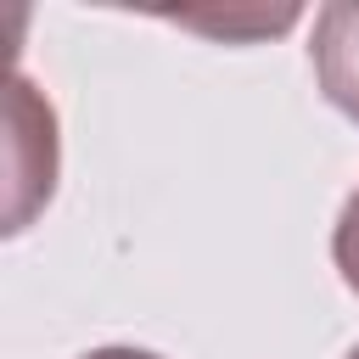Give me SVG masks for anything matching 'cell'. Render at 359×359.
<instances>
[{
    "mask_svg": "<svg viewBox=\"0 0 359 359\" xmlns=\"http://www.w3.org/2000/svg\"><path fill=\"white\" fill-rule=\"evenodd\" d=\"M84 359H157V353H146V348H95Z\"/></svg>",
    "mask_w": 359,
    "mask_h": 359,
    "instance_id": "obj_3",
    "label": "cell"
},
{
    "mask_svg": "<svg viewBox=\"0 0 359 359\" xmlns=\"http://www.w3.org/2000/svg\"><path fill=\"white\" fill-rule=\"evenodd\" d=\"M331 252H337L342 280L359 292V191L348 196V208H342V219H337V241H331Z\"/></svg>",
    "mask_w": 359,
    "mask_h": 359,
    "instance_id": "obj_2",
    "label": "cell"
},
{
    "mask_svg": "<svg viewBox=\"0 0 359 359\" xmlns=\"http://www.w3.org/2000/svg\"><path fill=\"white\" fill-rule=\"evenodd\" d=\"M309 50H314V73L331 107H342L359 123V6H325Z\"/></svg>",
    "mask_w": 359,
    "mask_h": 359,
    "instance_id": "obj_1",
    "label": "cell"
},
{
    "mask_svg": "<svg viewBox=\"0 0 359 359\" xmlns=\"http://www.w3.org/2000/svg\"><path fill=\"white\" fill-rule=\"evenodd\" d=\"M348 359H359V348H353V353H348Z\"/></svg>",
    "mask_w": 359,
    "mask_h": 359,
    "instance_id": "obj_4",
    "label": "cell"
}]
</instances>
